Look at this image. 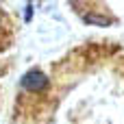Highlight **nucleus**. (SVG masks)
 <instances>
[{"mask_svg": "<svg viewBox=\"0 0 124 124\" xmlns=\"http://www.w3.org/2000/svg\"><path fill=\"white\" fill-rule=\"evenodd\" d=\"M22 87L28 92H44L48 87V76L39 70H31L22 76Z\"/></svg>", "mask_w": 124, "mask_h": 124, "instance_id": "1", "label": "nucleus"}, {"mask_svg": "<svg viewBox=\"0 0 124 124\" xmlns=\"http://www.w3.org/2000/svg\"><path fill=\"white\" fill-rule=\"evenodd\" d=\"M85 22L87 24H98V26H109L111 17H105V15H85Z\"/></svg>", "mask_w": 124, "mask_h": 124, "instance_id": "2", "label": "nucleus"}, {"mask_svg": "<svg viewBox=\"0 0 124 124\" xmlns=\"http://www.w3.org/2000/svg\"><path fill=\"white\" fill-rule=\"evenodd\" d=\"M0 20H2V13H0Z\"/></svg>", "mask_w": 124, "mask_h": 124, "instance_id": "3", "label": "nucleus"}]
</instances>
